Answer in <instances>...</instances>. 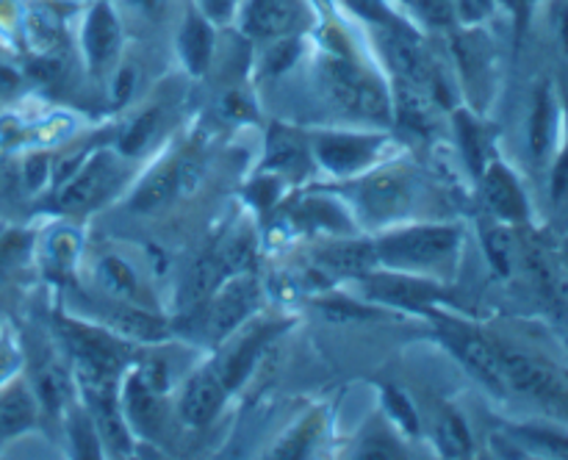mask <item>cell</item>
Wrapping results in <instances>:
<instances>
[{
	"mask_svg": "<svg viewBox=\"0 0 568 460\" xmlns=\"http://www.w3.org/2000/svg\"><path fill=\"white\" fill-rule=\"evenodd\" d=\"M222 275H225V266H222L220 255H205V258H200L197 264H194L192 275L186 277L183 299H186V303H200V299H205L209 294H214Z\"/></svg>",
	"mask_w": 568,
	"mask_h": 460,
	"instance_id": "cb8c5ba5",
	"label": "cell"
},
{
	"mask_svg": "<svg viewBox=\"0 0 568 460\" xmlns=\"http://www.w3.org/2000/svg\"><path fill=\"white\" fill-rule=\"evenodd\" d=\"M305 22V0H247L242 28L255 39H281Z\"/></svg>",
	"mask_w": 568,
	"mask_h": 460,
	"instance_id": "8992f818",
	"label": "cell"
},
{
	"mask_svg": "<svg viewBox=\"0 0 568 460\" xmlns=\"http://www.w3.org/2000/svg\"><path fill=\"white\" fill-rule=\"evenodd\" d=\"M255 297H258L255 283L247 277H239L231 286L222 288L205 310V336L214 338V341L227 336L255 308Z\"/></svg>",
	"mask_w": 568,
	"mask_h": 460,
	"instance_id": "52a82bcc",
	"label": "cell"
},
{
	"mask_svg": "<svg viewBox=\"0 0 568 460\" xmlns=\"http://www.w3.org/2000/svg\"><path fill=\"white\" fill-rule=\"evenodd\" d=\"M316 155L333 172H349L364 166L377 147V139L361 136H322L316 139Z\"/></svg>",
	"mask_w": 568,
	"mask_h": 460,
	"instance_id": "9a60e30c",
	"label": "cell"
},
{
	"mask_svg": "<svg viewBox=\"0 0 568 460\" xmlns=\"http://www.w3.org/2000/svg\"><path fill=\"white\" fill-rule=\"evenodd\" d=\"M555 116H558V109H555L552 89L541 86L536 94V105H532L530 116V150L538 161L549 153V144H552Z\"/></svg>",
	"mask_w": 568,
	"mask_h": 460,
	"instance_id": "ffe728a7",
	"label": "cell"
},
{
	"mask_svg": "<svg viewBox=\"0 0 568 460\" xmlns=\"http://www.w3.org/2000/svg\"><path fill=\"white\" fill-rule=\"evenodd\" d=\"M33 419H37V405L26 388L14 386L0 393V441L28 430Z\"/></svg>",
	"mask_w": 568,
	"mask_h": 460,
	"instance_id": "d6986e66",
	"label": "cell"
},
{
	"mask_svg": "<svg viewBox=\"0 0 568 460\" xmlns=\"http://www.w3.org/2000/svg\"><path fill=\"white\" fill-rule=\"evenodd\" d=\"M236 0H203V9L209 17H216V20H225L233 11Z\"/></svg>",
	"mask_w": 568,
	"mask_h": 460,
	"instance_id": "ab89813d",
	"label": "cell"
},
{
	"mask_svg": "<svg viewBox=\"0 0 568 460\" xmlns=\"http://www.w3.org/2000/svg\"><path fill=\"white\" fill-rule=\"evenodd\" d=\"M305 161V147L294 133L281 131L277 127L270 136V155H266V164L283 166V170H300Z\"/></svg>",
	"mask_w": 568,
	"mask_h": 460,
	"instance_id": "4316f807",
	"label": "cell"
},
{
	"mask_svg": "<svg viewBox=\"0 0 568 460\" xmlns=\"http://www.w3.org/2000/svg\"><path fill=\"white\" fill-rule=\"evenodd\" d=\"M458 244L455 227H414L377 244V258L394 266H425L449 255Z\"/></svg>",
	"mask_w": 568,
	"mask_h": 460,
	"instance_id": "3957f363",
	"label": "cell"
},
{
	"mask_svg": "<svg viewBox=\"0 0 568 460\" xmlns=\"http://www.w3.org/2000/svg\"><path fill=\"white\" fill-rule=\"evenodd\" d=\"M316 436V419H311L308 425L297 427V432H294L292 438H286V441L277 447V458H303L305 452H308L311 441H314Z\"/></svg>",
	"mask_w": 568,
	"mask_h": 460,
	"instance_id": "836d02e7",
	"label": "cell"
},
{
	"mask_svg": "<svg viewBox=\"0 0 568 460\" xmlns=\"http://www.w3.org/2000/svg\"><path fill=\"white\" fill-rule=\"evenodd\" d=\"M111 319H114V325L120 327L125 336H133V338H159V336H164V321H161L159 316L142 314V310L116 308L114 314H111Z\"/></svg>",
	"mask_w": 568,
	"mask_h": 460,
	"instance_id": "83f0119b",
	"label": "cell"
},
{
	"mask_svg": "<svg viewBox=\"0 0 568 460\" xmlns=\"http://www.w3.org/2000/svg\"><path fill=\"white\" fill-rule=\"evenodd\" d=\"M155 127H159V111H148V114H142L131 127H128L125 136H122V150H125V153H139V150L150 142Z\"/></svg>",
	"mask_w": 568,
	"mask_h": 460,
	"instance_id": "f546056e",
	"label": "cell"
},
{
	"mask_svg": "<svg viewBox=\"0 0 568 460\" xmlns=\"http://www.w3.org/2000/svg\"><path fill=\"white\" fill-rule=\"evenodd\" d=\"M449 347L458 352V358L486 382L494 391H508V377H505L503 352L497 344L483 338L480 333L469 330V327H449L447 330Z\"/></svg>",
	"mask_w": 568,
	"mask_h": 460,
	"instance_id": "277c9868",
	"label": "cell"
},
{
	"mask_svg": "<svg viewBox=\"0 0 568 460\" xmlns=\"http://www.w3.org/2000/svg\"><path fill=\"white\" fill-rule=\"evenodd\" d=\"M122 42L120 22H116L114 11L109 3H94L83 25V48H87V59L94 70H103L111 64Z\"/></svg>",
	"mask_w": 568,
	"mask_h": 460,
	"instance_id": "30bf717a",
	"label": "cell"
},
{
	"mask_svg": "<svg viewBox=\"0 0 568 460\" xmlns=\"http://www.w3.org/2000/svg\"><path fill=\"white\" fill-rule=\"evenodd\" d=\"M275 333H277V327L266 325V327H258V330L247 333V336L236 344V349H233V352L222 360L220 377H222V382H225V388H233L236 382L244 380V375L253 369L255 358H258V352L264 349V344L270 341Z\"/></svg>",
	"mask_w": 568,
	"mask_h": 460,
	"instance_id": "e0dca14e",
	"label": "cell"
},
{
	"mask_svg": "<svg viewBox=\"0 0 568 460\" xmlns=\"http://www.w3.org/2000/svg\"><path fill=\"white\" fill-rule=\"evenodd\" d=\"M211 48H214V33H211L209 20L197 11H189L181 28V53L189 70L203 72L211 61Z\"/></svg>",
	"mask_w": 568,
	"mask_h": 460,
	"instance_id": "ac0fdd59",
	"label": "cell"
},
{
	"mask_svg": "<svg viewBox=\"0 0 568 460\" xmlns=\"http://www.w3.org/2000/svg\"><path fill=\"white\" fill-rule=\"evenodd\" d=\"M558 39H560V48H564V53L568 59V3H564L558 9Z\"/></svg>",
	"mask_w": 568,
	"mask_h": 460,
	"instance_id": "b9f144b4",
	"label": "cell"
},
{
	"mask_svg": "<svg viewBox=\"0 0 568 460\" xmlns=\"http://www.w3.org/2000/svg\"><path fill=\"white\" fill-rule=\"evenodd\" d=\"M436 438H438V443H442L444 454H453V458L469 454V449H471L469 430H466L464 419H460L458 413H453V410H444V416L438 419Z\"/></svg>",
	"mask_w": 568,
	"mask_h": 460,
	"instance_id": "484cf974",
	"label": "cell"
},
{
	"mask_svg": "<svg viewBox=\"0 0 568 460\" xmlns=\"http://www.w3.org/2000/svg\"><path fill=\"white\" fill-rule=\"evenodd\" d=\"M458 131H460V142H464L466 159L469 164L475 166L477 172L483 170V161H486V142H483V127L471 122V116H458Z\"/></svg>",
	"mask_w": 568,
	"mask_h": 460,
	"instance_id": "f1b7e54d",
	"label": "cell"
},
{
	"mask_svg": "<svg viewBox=\"0 0 568 460\" xmlns=\"http://www.w3.org/2000/svg\"><path fill=\"white\" fill-rule=\"evenodd\" d=\"M225 382H222L220 371L205 369L200 375H194L189 380L186 391H183L181 399V416L186 425L200 427L216 413V408L222 405V397H225Z\"/></svg>",
	"mask_w": 568,
	"mask_h": 460,
	"instance_id": "7c38bea8",
	"label": "cell"
},
{
	"mask_svg": "<svg viewBox=\"0 0 568 460\" xmlns=\"http://www.w3.org/2000/svg\"><path fill=\"white\" fill-rule=\"evenodd\" d=\"M322 310H325V314L331 316V319H369V316H377L375 310L358 308V305L342 303V299H338V303L322 305Z\"/></svg>",
	"mask_w": 568,
	"mask_h": 460,
	"instance_id": "8d00e7d4",
	"label": "cell"
},
{
	"mask_svg": "<svg viewBox=\"0 0 568 460\" xmlns=\"http://www.w3.org/2000/svg\"><path fill=\"white\" fill-rule=\"evenodd\" d=\"M483 197H486L488 208H491L497 216H503V219L508 222L527 219V197L508 166L503 164L486 166V172H483Z\"/></svg>",
	"mask_w": 568,
	"mask_h": 460,
	"instance_id": "9c48e42d",
	"label": "cell"
},
{
	"mask_svg": "<svg viewBox=\"0 0 568 460\" xmlns=\"http://www.w3.org/2000/svg\"><path fill=\"white\" fill-rule=\"evenodd\" d=\"M383 50H386L394 70L403 75V81L425 89L438 86V72L433 67V59L414 37H408L405 31H386L383 33Z\"/></svg>",
	"mask_w": 568,
	"mask_h": 460,
	"instance_id": "ba28073f",
	"label": "cell"
},
{
	"mask_svg": "<svg viewBox=\"0 0 568 460\" xmlns=\"http://www.w3.org/2000/svg\"><path fill=\"white\" fill-rule=\"evenodd\" d=\"M377 258V249L372 244H338L320 255L322 266L338 275H364L372 269Z\"/></svg>",
	"mask_w": 568,
	"mask_h": 460,
	"instance_id": "44dd1931",
	"label": "cell"
},
{
	"mask_svg": "<svg viewBox=\"0 0 568 460\" xmlns=\"http://www.w3.org/2000/svg\"><path fill=\"white\" fill-rule=\"evenodd\" d=\"M294 55H297V42L288 37H281L275 39V44H272L270 53H266V67H270V72H281L292 64Z\"/></svg>",
	"mask_w": 568,
	"mask_h": 460,
	"instance_id": "d590c367",
	"label": "cell"
},
{
	"mask_svg": "<svg viewBox=\"0 0 568 460\" xmlns=\"http://www.w3.org/2000/svg\"><path fill=\"white\" fill-rule=\"evenodd\" d=\"M331 92L333 100L342 105L347 114L369 116V120H386L388 116V94L377 78L364 72L349 61L331 64Z\"/></svg>",
	"mask_w": 568,
	"mask_h": 460,
	"instance_id": "7a4b0ae2",
	"label": "cell"
},
{
	"mask_svg": "<svg viewBox=\"0 0 568 460\" xmlns=\"http://www.w3.org/2000/svg\"><path fill=\"white\" fill-rule=\"evenodd\" d=\"M486 249L494 269L503 277H508L510 272H514L516 253H519V242H516L514 233H510L508 227H491V231L486 233Z\"/></svg>",
	"mask_w": 568,
	"mask_h": 460,
	"instance_id": "d4e9b609",
	"label": "cell"
},
{
	"mask_svg": "<svg viewBox=\"0 0 568 460\" xmlns=\"http://www.w3.org/2000/svg\"><path fill=\"white\" fill-rule=\"evenodd\" d=\"M133 86V70H122L120 72V86H116V100H125L128 92Z\"/></svg>",
	"mask_w": 568,
	"mask_h": 460,
	"instance_id": "7bdbcfd3",
	"label": "cell"
},
{
	"mask_svg": "<svg viewBox=\"0 0 568 460\" xmlns=\"http://www.w3.org/2000/svg\"><path fill=\"white\" fill-rule=\"evenodd\" d=\"M161 386L153 380L150 371L144 375L131 377L125 391V405H128V416H131L133 425L139 427L142 432H155L161 425V397H159Z\"/></svg>",
	"mask_w": 568,
	"mask_h": 460,
	"instance_id": "2e32d148",
	"label": "cell"
},
{
	"mask_svg": "<svg viewBox=\"0 0 568 460\" xmlns=\"http://www.w3.org/2000/svg\"><path fill=\"white\" fill-rule=\"evenodd\" d=\"M503 352L505 377H508V388L527 393L532 399L555 405V408L568 410V377L549 360L538 358V355L525 352V349L499 347Z\"/></svg>",
	"mask_w": 568,
	"mask_h": 460,
	"instance_id": "6da1fadb",
	"label": "cell"
},
{
	"mask_svg": "<svg viewBox=\"0 0 568 460\" xmlns=\"http://www.w3.org/2000/svg\"><path fill=\"white\" fill-rule=\"evenodd\" d=\"M83 393H87V402L89 408H92L94 427H98L105 447H109L114 454H125L128 449H131V441H128V430L125 425H122L120 408H116L114 386L83 388Z\"/></svg>",
	"mask_w": 568,
	"mask_h": 460,
	"instance_id": "4fadbf2b",
	"label": "cell"
},
{
	"mask_svg": "<svg viewBox=\"0 0 568 460\" xmlns=\"http://www.w3.org/2000/svg\"><path fill=\"white\" fill-rule=\"evenodd\" d=\"M361 203L375 219H388L408 208L410 186L403 175H377L361 186Z\"/></svg>",
	"mask_w": 568,
	"mask_h": 460,
	"instance_id": "5bb4252c",
	"label": "cell"
},
{
	"mask_svg": "<svg viewBox=\"0 0 568 460\" xmlns=\"http://www.w3.org/2000/svg\"><path fill=\"white\" fill-rule=\"evenodd\" d=\"M416 6L430 25L447 28L455 17L453 0H416Z\"/></svg>",
	"mask_w": 568,
	"mask_h": 460,
	"instance_id": "e575fe53",
	"label": "cell"
},
{
	"mask_svg": "<svg viewBox=\"0 0 568 460\" xmlns=\"http://www.w3.org/2000/svg\"><path fill=\"white\" fill-rule=\"evenodd\" d=\"M17 86H20V75L0 61V98H9L11 92H17Z\"/></svg>",
	"mask_w": 568,
	"mask_h": 460,
	"instance_id": "f35d334b",
	"label": "cell"
},
{
	"mask_svg": "<svg viewBox=\"0 0 568 460\" xmlns=\"http://www.w3.org/2000/svg\"><path fill=\"white\" fill-rule=\"evenodd\" d=\"M0 186H3V172H0Z\"/></svg>",
	"mask_w": 568,
	"mask_h": 460,
	"instance_id": "f6af8a7d",
	"label": "cell"
},
{
	"mask_svg": "<svg viewBox=\"0 0 568 460\" xmlns=\"http://www.w3.org/2000/svg\"><path fill=\"white\" fill-rule=\"evenodd\" d=\"M178 181H181V166L178 164H164L161 170H155L148 181L139 186L136 197H133V208L136 211H153L159 205H164L166 200L175 194Z\"/></svg>",
	"mask_w": 568,
	"mask_h": 460,
	"instance_id": "7402d4cb",
	"label": "cell"
},
{
	"mask_svg": "<svg viewBox=\"0 0 568 460\" xmlns=\"http://www.w3.org/2000/svg\"><path fill=\"white\" fill-rule=\"evenodd\" d=\"M39 397H42V402L48 405V408H55V405L67 397L64 375H61L55 366L48 364L39 369Z\"/></svg>",
	"mask_w": 568,
	"mask_h": 460,
	"instance_id": "4dcf8cb0",
	"label": "cell"
},
{
	"mask_svg": "<svg viewBox=\"0 0 568 460\" xmlns=\"http://www.w3.org/2000/svg\"><path fill=\"white\" fill-rule=\"evenodd\" d=\"M364 288L372 299L403 305V308H425L427 303L442 297V288L427 280H414V277L375 275L364 280Z\"/></svg>",
	"mask_w": 568,
	"mask_h": 460,
	"instance_id": "8fae6325",
	"label": "cell"
},
{
	"mask_svg": "<svg viewBox=\"0 0 568 460\" xmlns=\"http://www.w3.org/2000/svg\"><path fill=\"white\" fill-rule=\"evenodd\" d=\"M552 194L555 200L568 197V147L564 150V155H560L552 170Z\"/></svg>",
	"mask_w": 568,
	"mask_h": 460,
	"instance_id": "74e56055",
	"label": "cell"
},
{
	"mask_svg": "<svg viewBox=\"0 0 568 460\" xmlns=\"http://www.w3.org/2000/svg\"><path fill=\"white\" fill-rule=\"evenodd\" d=\"M397 111L403 125L416 127V131H425V127L433 125V103L425 86H416V83L408 81L399 83Z\"/></svg>",
	"mask_w": 568,
	"mask_h": 460,
	"instance_id": "603a6c76",
	"label": "cell"
},
{
	"mask_svg": "<svg viewBox=\"0 0 568 460\" xmlns=\"http://www.w3.org/2000/svg\"><path fill=\"white\" fill-rule=\"evenodd\" d=\"M139 6H142V9H161V6H164V0H136Z\"/></svg>",
	"mask_w": 568,
	"mask_h": 460,
	"instance_id": "ee69618b",
	"label": "cell"
},
{
	"mask_svg": "<svg viewBox=\"0 0 568 460\" xmlns=\"http://www.w3.org/2000/svg\"><path fill=\"white\" fill-rule=\"evenodd\" d=\"M120 183V166H116L114 155L100 153L72 177L59 194V205L67 211H83L98 205L111 188Z\"/></svg>",
	"mask_w": 568,
	"mask_h": 460,
	"instance_id": "5b68a950",
	"label": "cell"
},
{
	"mask_svg": "<svg viewBox=\"0 0 568 460\" xmlns=\"http://www.w3.org/2000/svg\"><path fill=\"white\" fill-rule=\"evenodd\" d=\"M103 280L109 283L111 292H120V294L136 292V277H133L131 266L122 264L120 258H105L103 260Z\"/></svg>",
	"mask_w": 568,
	"mask_h": 460,
	"instance_id": "1f68e13d",
	"label": "cell"
},
{
	"mask_svg": "<svg viewBox=\"0 0 568 460\" xmlns=\"http://www.w3.org/2000/svg\"><path fill=\"white\" fill-rule=\"evenodd\" d=\"M386 405H388V410H392L394 419H397L405 430L416 432V427H419L416 408L408 402V397H405L403 391H397V388H386Z\"/></svg>",
	"mask_w": 568,
	"mask_h": 460,
	"instance_id": "d6a6232c",
	"label": "cell"
},
{
	"mask_svg": "<svg viewBox=\"0 0 568 460\" xmlns=\"http://www.w3.org/2000/svg\"><path fill=\"white\" fill-rule=\"evenodd\" d=\"M499 3L508 6V9L516 14V20L525 22L527 17H530V11H532V6H536V0H499Z\"/></svg>",
	"mask_w": 568,
	"mask_h": 460,
	"instance_id": "60d3db41",
	"label": "cell"
}]
</instances>
